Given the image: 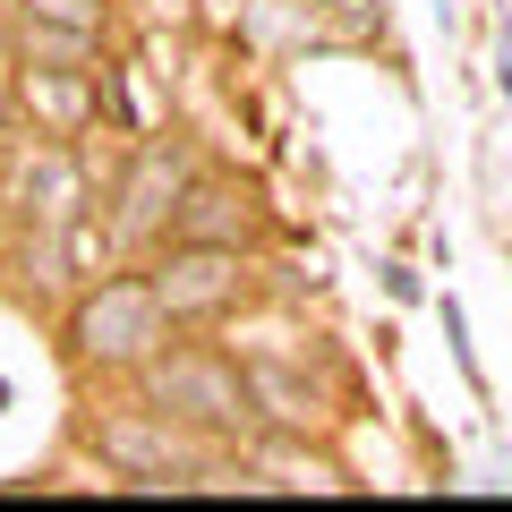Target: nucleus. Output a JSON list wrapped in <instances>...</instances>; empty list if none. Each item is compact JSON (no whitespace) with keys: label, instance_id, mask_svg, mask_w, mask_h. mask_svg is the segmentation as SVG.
Masks as SVG:
<instances>
[{"label":"nucleus","instance_id":"obj_3","mask_svg":"<svg viewBox=\"0 0 512 512\" xmlns=\"http://www.w3.org/2000/svg\"><path fill=\"white\" fill-rule=\"evenodd\" d=\"M188 180H197V154H188V137H137V146L120 154V171H111L103 188V222L120 248H163L171 239V214H180Z\"/></svg>","mask_w":512,"mask_h":512},{"label":"nucleus","instance_id":"obj_1","mask_svg":"<svg viewBox=\"0 0 512 512\" xmlns=\"http://www.w3.org/2000/svg\"><path fill=\"white\" fill-rule=\"evenodd\" d=\"M60 342H69L77 367L137 376V367H146L154 350L171 342V308H163V291H154V274H128V265H111V274H94L86 291L69 299V316H60Z\"/></svg>","mask_w":512,"mask_h":512},{"label":"nucleus","instance_id":"obj_12","mask_svg":"<svg viewBox=\"0 0 512 512\" xmlns=\"http://www.w3.org/2000/svg\"><path fill=\"white\" fill-rule=\"evenodd\" d=\"M60 248H69V274L77 282H94V274H111V256H120V239H111V222H103V205H86V214L60 231Z\"/></svg>","mask_w":512,"mask_h":512},{"label":"nucleus","instance_id":"obj_11","mask_svg":"<svg viewBox=\"0 0 512 512\" xmlns=\"http://www.w3.org/2000/svg\"><path fill=\"white\" fill-rule=\"evenodd\" d=\"M9 69H111L103 60V35H86V26H52V18H9Z\"/></svg>","mask_w":512,"mask_h":512},{"label":"nucleus","instance_id":"obj_9","mask_svg":"<svg viewBox=\"0 0 512 512\" xmlns=\"http://www.w3.org/2000/svg\"><path fill=\"white\" fill-rule=\"evenodd\" d=\"M171 239H222V248H248L256 239V205H248V188L239 180H188V197H180V214H171Z\"/></svg>","mask_w":512,"mask_h":512},{"label":"nucleus","instance_id":"obj_7","mask_svg":"<svg viewBox=\"0 0 512 512\" xmlns=\"http://www.w3.org/2000/svg\"><path fill=\"white\" fill-rule=\"evenodd\" d=\"M248 402L265 436H325L333 427V402H325V384H308V367L248 359Z\"/></svg>","mask_w":512,"mask_h":512},{"label":"nucleus","instance_id":"obj_15","mask_svg":"<svg viewBox=\"0 0 512 512\" xmlns=\"http://www.w3.org/2000/svg\"><path fill=\"white\" fill-rule=\"evenodd\" d=\"M9 18H18V9H9V0H0V52H9Z\"/></svg>","mask_w":512,"mask_h":512},{"label":"nucleus","instance_id":"obj_13","mask_svg":"<svg viewBox=\"0 0 512 512\" xmlns=\"http://www.w3.org/2000/svg\"><path fill=\"white\" fill-rule=\"evenodd\" d=\"M26 18H52V26H86V35H111V0H9Z\"/></svg>","mask_w":512,"mask_h":512},{"label":"nucleus","instance_id":"obj_6","mask_svg":"<svg viewBox=\"0 0 512 512\" xmlns=\"http://www.w3.org/2000/svg\"><path fill=\"white\" fill-rule=\"evenodd\" d=\"M9 94H18V120L43 128V137H94L111 111L103 69H9Z\"/></svg>","mask_w":512,"mask_h":512},{"label":"nucleus","instance_id":"obj_4","mask_svg":"<svg viewBox=\"0 0 512 512\" xmlns=\"http://www.w3.org/2000/svg\"><path fill=\"white\" fill-rule=\"evenodd\" d=\"M0 205L18 222H35V231H69L77 214L94 205V163L86 146H69V137H0Z\"/></svg>","mask_w":512,"mask_h":512},{"label":"nucleus","instance_id":"obj_8","mask_svg":"<svg viewBox=\"0 0 512 512\" xmlns=\"http://www.w3.org/2000/svg\"><path fill=\"white\" fill-rule=\"evenodd\" d=\"M248 487H274V495H342L350 478H342V461L333 453H316L308 436H265V444H248Z\"/></svg>","mask_w":512,"mask_h":512},{"label":"nucleus","instance_id":"obj_14","mask_svg":"<svg viewBox=\"0 0 512 512\" xmlns=\"http://www.w3.org/2000/svg\"><path fill=\"white\" fill-rule=\"evenodd\" d=\"M18 128V94H9V77H0V137Z\"/></svg>","mask_w":512,"mask_h":512},{"label":"nucleus","instance_id":"obj_10","mask_svg":"<svg viewBox=\"0 0 512 512\" xmlns=\"http://www.w3.org/2000/svg\"><path fill=\"white\" fill-rule=\"evenodd\" d=\"M222 325H231V359L248 367V359H274V367H316V333L299 325L291 308H248V299H239L231 316H222Z\"/></svg>","mask_w":512,"mask_h":512},{"label":"nucleus","instance_id":"obj_5","mask_svg":"<svg viewBox=\"0 0 512 512\" xmlns=\"http://www.w3.org/2000/svg\"><path fill=\"white\" fill-rule=\"evenodd\" d=\"M146 274H154V291H163L171 325H222V316L248 299V248H222V239H163Z\"/></svg>","mask_w":512,"mask_h":512},{"label":"nucleus","instance_id":"obj_2","mask_svg":"<svg viewBox=\"0 0 512 512\" xmlns=\"http://www.w3.org/2000/svg\"><path fill=\"white\" fill-rule=\"evenodd\" d=\"M137 402L171 410L180 427L214 444H239L256 427V402H248V367L231 350H205V342H163L146 367H137Z\"/></svg>","mask_w":512,"mask_h":512}]
</instances>
